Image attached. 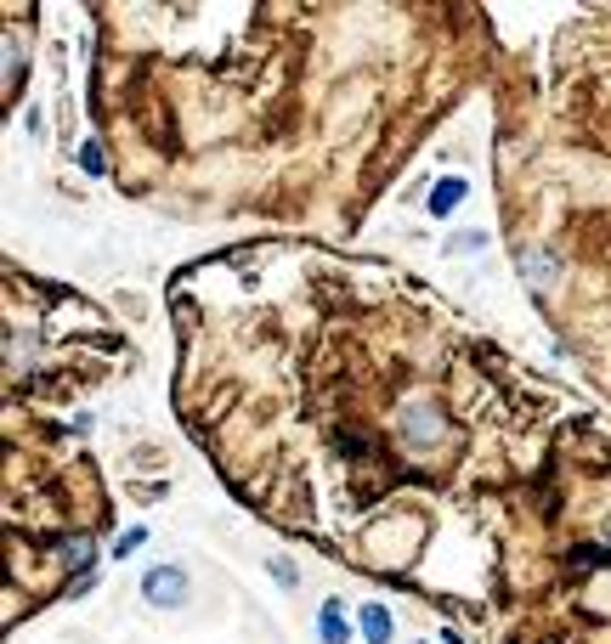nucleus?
I'll return each mask as SVG.
<instances>
[{
  "instance_id": "7",
  "label": "nucleus",
  "mask_w": 611,
  "mask_h": 644,
  "mask_svg": "<svg viewBox=\"0 0 611 644\" xmlns=\"http://www.w3.org/2000/svg\"><path fill=\"white\" fill-rule=\"evenodd\" d=\"M266 571H272L277 582H284V588H295V582H301V571H295V566H289L284 555H272V560H266Z\"/></svg>"
},
{
  "instance_id": "2",
  "label": "nucleus",
  "mask_w": 611,
  "mask_h": 644,
  "mask_svg": "<svg viewBox=\"0 0 611 644\" xmlns=\"http://www.w3.org/2000/svg\"><path fill=\"white\" fill-rule=\"evenodd\" d=\"M464 198H470V181H459V176H447V181H436L431 187V198H425V210L442 221V215H453L459 204H464Z\"/></svg>"
},
{
  "instance_id": "5",
  "label": "nucleus",
  "mask_w": 611,
  "mask_h": 644,
  "mask_svg": "<svg viewBox=\"0 0 611 644\" xmlns=\"http://www.w3.org/2000/svg\"><path fill=\"white\" fill-rule=\"evenodd\" d=\"M487 243H493L487 226H470V232H459V237L442 243V255H476V250H487Z\"/></svg>"
},
{
  "instance_id": "6",
  "label": "nucleus",
  "mask_w": 611,
  "mask_h": 644,
  "mask_svg": "<svg viewBox=\"0 0 611 644\" xmlns=\"http://www.w3.org/2000/svg\"><path fill=\"white\" fill-rule=\"evenodd\" d=\"M143 542H148V531H143V526H130V531H125V537L114 542V555H119V560H130L136 549H143Z\"/></svg>"
},
{
  "instance_id": "3",
  "label": "nucleus",
  "mask_w": 611,
  "mask_h": 644,
  "mask_svg": "<svg viewBox=\"0 0 611 644\" xmlns=\"http://www.w3.org/2000/svg\"><path fill=\"white\" fill-rule=\"evenodd\" d=\"M357 616H362V638H368V644H391V627H397V622H391L386 605H373V600H368Z\"/></svg>"
},
{
  "instance_id": "4",
  "label": "nucleus",
  "mask_w": 611,
  "mask_h": 644,
  "mask_svg": "<svg viewBox=\"0 0 611 644\" xmlns=\"http://www.w3.org/2000/svg\"><path fill=\"white\" fill-rule=\"evenodd\" d=\"M317 633H323V644H351V633H346V611H340V600H328V605H323V616H317Z\"/></svg>"
},
{
  "instance_id": "1",
  "label": "nucleus",
  "mask_w": 611,
  "mask_h": 644,
  "mask_svg": "<svg viewBox=\"0 0 611 644\" xmlns=\"http://www.w3.org/2000/svg\"><path fill=\"white\" fill-rule=\"evenodd\" d=\"M143 600L154 611H181L187 600H193V582H187V566H154L143 577Z\"/></svg>"
}]
</instances>
